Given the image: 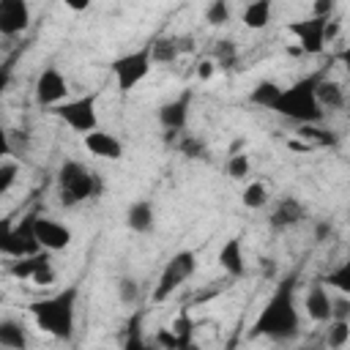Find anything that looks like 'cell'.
<instances>
[{
    "label": "cell",
    "instance_id": "obj_1",
    "mask_svg": "<svg viewBox=\"0 0 350 350\" xmlns=\"http://www.w3.org/2000/svg\"><path fill=\"white\" fill-rule=\"evenodd\" d=\"M301 334V314L295 306V279L287 276L276 284L265 306L252 323L249 336H268L273 342H290Z\"/></svg>",
    "mask_w": 350,
    "mask_h": 350
},
{
    "label": "cell",
    "instance_id": "obj_2",
    "mask_svg": "<svg viewBox=\"0 0 350 350\" xmlns=\"http://www.w3.org/2000/svg\"><path fill=\"white\" fill-rule=\"evenodd\" d=\"M77 295H79V287L68 284L66 290H60L44 301H33L27 309L41 331L52 334L55 339H71L74 323H77Z\"/></svg>",
    "mask_w": 350,
    "mask_h": 350
},
{
    "label": "cell",
    "instance_id": "obj_3",
    "mask_svg": "<svg viewBox=\"0 0 350 350\" xmlns=\"http://www.w3.org/2000/svg\"><path fill=\"white\" fill-rule=\"evenodd\" d=\"M325 74L317 71V74H306L304 79L293 82L290 88L282 90L273 112L287 118V120H295V123H320L325 118V109L320 107L317 101V85Z\"/></svg>",
    "mask_w": 350,
    "mask_h": 350
},
{
    "label": "cell",
    "instance_id": "obj_4",
    "mask_svg": "<svg viewBox=\"0 0 350 350\" xmlns=\"http://www.w3.org/2000/svg\"><path fill=\"white\" fill-rule=\"evenodd\" d=\"M104 189L101 178L88 170L85 164L74 161V159H66L57 170V197H60V205L66 208H74L85 200H93L98 197Z\"/></svg>",
    "mask_w": 350,
    "mask_h": 350
},
{
    "label": "cell",
    "instance_id": "obj_5",
    "mask_svg": "<svg viewBox=\"0 0 350 350\" xmlns=\"http://www.w3.org/2000/svg\"><path fill=\"white\" fill-rule=\"evenodd\" d=\"M194 271H197V254H194L191 249L175 252V254L164 262V268H161V276H159V282H156V287H153V301H156V304L167 301L183 282H189V279L194 276Z\"/></svg>",
    "mask_w": 350,
    "mask_h": 350
},
{
    "label": "cell",
    "instance_id": "obj_6",
    "mask_svg": "<svg viewBox=\"0 0 350 350\" xmlns=\"http://www.w3.org/2000/svg\"><path fill=\"white\" fill-rule=\"evenodd\" d=\"M150 66H153V57H150V44L139 46V49H131L120 57H115L109 63L112 74H115V85L120 93H129L134 90L148 74H150Z\"/></svg>",
    "mask_w": 350,
    "mask_h": 350
},
{
    "label": "cell",
    "instance_id": "obj_7",
    "mask_svg": "<svg viewBox=\"0 0 350 350\" xmlns=\"http://www.w3.org/2000/svg\"><path fill=\"white\" fill-rule=\"evenodd\" d=\"M52 115H57L68 129L88 134L93 129H98V115H96V93L90 96H79V98H66L63 104L49 109Z\"/></svg>",
    "mask_w": 350,
    "mask_h": 350
},
{
    "label": "cell",
    "instance_id": "obj_8",
    "mask_svg": "<svg viewBox=\"0 0 350 350\" xmlns=\"http://www.w3.org/2000/svg\"><path fill=\"white\" fill-rule=\"evenodd\" d=\"M0 252L5 257H27V254L44 252L38 238H36V213H27L16 227H8V224L3 227Z\"/></svg>",
    "mask_w": 350,
    "mask_h": 350
},
{
    "label": "cell",
    "instance_id": "obj_9",
    "mask_svg": "<svg viewBox=\"0 0 350 350\" xmlns=\"http://www.w3.org/2000/svg\"><path fill=\"white\" fill-rule=\"evenodd\" d=\"M331 16H306V19H295L287 25V30L298 38L301 52L306 55H320L325 49V27H328Z\"/></svg>",
    "mask_w": 350,
    "mask_h": 350
},
{
    "label": "cell",
    "instance_id": "obj_10",
    "mask_svg": "<svg viewBox=\"0 0 350 350\" xmlns=\"http://www.w3.org/2000/svg\"><path fill=\"white\" fill-rule=\"evenodd\" d=\"M66 98H68V82H66V77L60 74V68L46 66L38 74V79H36V101L41 107L52 109V107L63 104Z\"/></svg>",
    "mask_w": 350,
    "mask_h": 350
},
{
    "label": "cell",
    "instance_id": "obj_11",
    "mask_svg": "<svg viewBox=\"0 0 350 350\" xmlns=\"http://www.w3.org/2000/svg\"><path fill=\"white\" fill-rule=\"evenodd\" d=\"M189 107H191V90H183L180 96L164 101L159 107V123L164 131H183L189 123Z\"/></svg>",
    "mask_w": 350,
    "mask_h": 350
},
{
    "label": "cell",
    "instance_id": "obj_12",
    "mask_svg": "<svg viewBox=\"0 0 350 350\" xmlns=\"http://www.w3.org/2000/svg\"><path fill=\"white\" fill-rule=\"evenodd\" d=\"M30 25V3L27 0H0V33L19 36Z\"/></svg>",
    "mask_w": 350,
    "mask_h": 350
},
{
    "label": "cell",
    "instance_id": "obj_13",
    "mask_svg": "<svg viewBox=\"0 0 350 350\" xmlns=\"http://www.w3.org/2000/svg\"><path fill=\"white\" fill-rule=\"evenodd\" d=\"M82 145H85V150H88L90 156H96V159L118 161V159L123 156V142H120L115 134L104 131V129H93V131L82 134Z\"/></svg>",
    "mask_w": 350,
    "mask_h": 350
},
{
    "label": "cell",
    "instance_id": "obj_14",
    "mask_svg": "<svg viewBox=\"0 0 350 350\" xmlns=\"http://www.w3.org/2000/svg\"><path fill=\"white\" fill-rule=\"evenodd\" d=\"M36 238L41 243V249L46 252H63L68 243H71V230L55 219H46V216H36Z\"/></svg>",
    "mask_w": 350,
    "mask_h": 350
},
{
    "label": "cell",
    "instance_id": "obj_15",
    "mask_svg": "<svg viewBox=\"0 0 350 350\" xmlns=\"http://www.w3.org/2000/svg\"><path fill=\"white\" fill-rule=\"evenodd\" d=\"M304 216H306V208H304V202H301L298 197H282V200L276 202V208L271 211L268 224H271V230L284 232V230L301 224Z\"/></svg>",
    "mask_w": 350,
    "mask_h": 350
},
{
    "label": "cell",
    "instance_id": "obj_16",
    "mask_svg": "<svg viewBox=\"0 0 350 350\" xmlns=\"http://www.w3.org/2000/svg\"><path fill=\"white\" fill-rule=\"evenodd\" d=\"M304 309H306L309 320H314V323H328L331 320V295H328L323 279L309 287V293L304 298Z\"/></svg>",
    "mask_w": 350,
    "mask_h": 350
},
{
    "label": "cell",
    "instance_id": "obj_17",
    "mask_svg": "<svg viewBox=\"0 0 350 350\" xmlns=\"http://www.w3.org/2000/svg\"><path fill=\"white\" fill-rule=\"evenodd\" d=\"M219 265L227 271V276H232V279H238V276H243L246 273V260H243V246H241V238L238 235H232V238H227L224 243H221V249H219Z\"/></svg>",
    "mask_w": 350,
    "mask_h": 350
},
{
    "label": "cell",
    "instance_id": "obj_18",
    "mask_svg": "<svg viewBox=\"0 0 350 350\" xmlns=\"http://www.w3.org/2000/svg\"><path fill=\"white\" fill-rule=\"evenodd\" d=\"M153 224H156L153 202H150V200H134V202L129 205V211H126V227H129L131 232L145 235V232L153 230Z\"/></svg>",
    "mask_w": 350,
    "mask_h": 350
},
{
    "label": "cell",
    "instance_id": "obj_19",
    "mask_svg": "<svg viewBox=\"0 0 350 350\" xmlns=\"http://www.w3.org/2000/svg\"><path fill=\"white\" fill-rule=\"evenodd\" d=\"M52 252H38V254H27V257H14V262H8V273L14 279H33L38 268H44L49 262Z\"/></svg>",
    "mask_w": 350,
    "mask_h": 350
},
{
    "label": "cell",
    "instance_id": "obj_20",
    "mask_svg": "<svg viewBox=\"0 0 350 350\" xmlns=\"http://www.w3.org/2000/svg\"><path fill=\"white\" fill-rule=\"evenodd\" d=\"M271 14H273V0H252V3L243 8L241 22H243V27H249V30H262V27H268Z\"/></svg>",
    "mask_w": 350,
    "mask_h": 350
},
{
    "label": "cell",
    "instance_id": "obj_21",
    "mask_svg": "<svg viewBox=\"0 0 350 350\" xmlns=\"http://www.w3.org/2000/svg\"><path fill=\"white\" fill-rule=\"evenodd\" d=\"M148 44H150V57H153V63L167 66V63H175V60L180 57V49H178V38H175V36H156V38H150Z\"/></svg>",
    "mask_w": 350,
    "mask_h": 350
},
{
    "label": "cell",
    "instance_id": "obj_22",
    "mask_svg": "<svg viewBox=\"0 0 350 350\" xmlns=\"http://www.w3.org/2000/svg\"><path fill=\"white\" fill-rule=\"evenodd\" d=\"M0 347H11V350H25L27 347V334H25L19 320H14V317L0 320Z\"/></svg>",
    "mask_w": 350,
    "mask_h": 350
},
{
    "label": "cell",
    "instance_id": "obj_23",
    "mask_svg": "<svg viewBox=\"0 0 350 350\" xmlns=\"http://www.w3.org/2000/svg\"><path fill=\"white\" fill-rule=\"evenodd\" d=\"M282 85L279 82H273V79H260L254 88H252V93H249V101L252 104H257V107H265V109H273L276 107V101H279V96H282Z\"/></svg>",
    "mask_w": 350,
    "mask_h": 350
},
{
    "label": "cell",
    "instance_id": "obj_24",
    "mask_svg": "<svg viewBox=\"0 0 350 350\" xmlns=\"http://www.w3.org/2000/svg\"><path fill=\"white\" fill-rule=\"evenodd\" d=\"M317 101H320L323 109H342V107L347 104L342 85L334 82V79H325V77H323L320 85H317Z\"/></svg>",
    "mask_w": 350,
    "mask_h": 350
},
{
    "label": "cell",
    "instance_id": "obj_25",
    "mask_svg": "<svg viewBox=\"0 0 350 350\" xmlns=\"http://www.w3.org/2000/svg\"><path fill=\"white\" fill-rule=\"evenodd\" d=\"M295 134L309 145V148H328V145H336V137L325 129H317V123H298Z\"/></svg>",
    "mask_w": 350,
    "mask_h": 350
},
{
    "label": "cell",
    "instance_id": "obj_26",
    "mask_svg": "<svg viewBox=\"0 0 350 350\" xmlns=\"http://www.w3.org/2000/svg\"><path fill=\"white\" fill-rule=\"evenodd\" d=\"M241 205L249 211H260L268 205V186L262 180H252L246 183V189L241 191Z\"/></svg>",
    "mask_w": 350,
    "mask_h": 350
},
{
    "label": "cell",
    "instance_id": "obj_27",
    "mask_svg": "<svg viewBox=\"0 0 350 350\" xmlns=\"http://www.w3.org/2000/svg\"><path fill=\"white\" fill-rule=\"evenodd\" d=\"M213 60H216V68L230 71V68L235 66V60H238V46H235V41H232V38L216 41V46H213Z\"/></svg>",
    "mask_w": 350,
    "mask_h": 350
},
{
    "label": "cell",
    "instance_id": "obj_28",
    "mask_svg": "<svg viewBox=\"0 0 350 350\" xmlns=\"http://www.w3.org/2000/svg\"><path fill=\"white\" fill-rule=\"evenodd\" d=\"M347 342H350V320L331 317L328 328H325V345L328 347H345Z\"/></svg>",
    "mask_w": 350,
    "mask_h": 350
},
{
    "label": "cell",
    "instance_id": "obj_29",
    "mask_svg": "<svg viewBox=\"0 0 350 350\" xmlns=\"http://www.w3.org/2000/svg\"><path fill=\"white\" fill-rule=\"evenodd\" d=\"M323 282L331 284V287H336L339 293H347V295H350V254H347L334 271H328V273L323 276Z\"/></svg>",
    "mask_w": 350,
    "mask_h": 350
},
{
    "label": "cell",
    "instance_id": "obj_30",
    "mask_svg": "<svg viewBox=\"0 0 350 350\" xmlns=\"http://www.w3.org/2000/svg\"><path fill=\"white\" fill-rule=\"evenodd\" d=\"M178 153H183L186 159H208V145L200 139V137H180L178 139Z\"/></svg>",
    "mask_w": 350,
    "mask_h": 350
},
{
    "label": "cell",
    "instance_id": "obj_31",
    "mask_svg": "<svg viewBox=\"0 0 350 350\" xmlns=\"http://www.w3.org/2000/svg\"><path fill=\"white\" fill-rule=\"evenodd\" d=\"M205 22L211 27H224L230 22V3L227 0H211V5L205 8Z\"/></svg>",
    "mask_w": 350,
    "mask_h": 350
},
{
    "label": "cell",
    "instance_id": "obj_32",
    "mask_svg": "<svg viewBox=\"0 0 350 350\" xmlns=\"http://www.w3.org/2000/svg\"><path fill=\"white\" fill-rule=\"evenodd\" d=\"M249 170H252V161H249L246 153H232V156L227 159V175H230L232 180H243V178L249 175Z\"/></svg>",
    "mask_w": 350,
    "mask_h": 350
},
{
    "label": "cell",
    "instance_id": "obj_33",
    "mask_svg": "<svg viewBox=\"0 0 350 350\" xmlns=\"http://www.w3.org/2000/svg\"><path fill=\"white\" fill-rule=\"evenodd\" d=\"M118 298H120V304L134 306L137 298H139V282H137L134 276H123V279L118 282Z\"/></svg>",
    "mask_w": 350,
    "mask_h": 350
},
{
    "label": "cell",
    "instance_id": "obj_34",
    "mask_svg": "<svg viewBox=\"0 0 350 350\" xmlns=\"http://www.w3.org/2000/svg\"><path fill=\"white\" fill-rule=\"evenodd\" d=\"M16 175H19V164L14 159H3L0 161V194H8L11 191Z\"/></svg>",
    "mask_w": 350,
    "mask_h": 350
},
{
    "label": "cell",
    "instance_id": "obj_35",
    "mask_svg": "<svg viewBox=\"0 0 350 350\" xmlns=\"http://www.w3.org/2000/svg\"><path fill=\"white\" fill-rule=\"evenodd\" d=\"M191 328H194V323L189 320V314H186V312H180V314L175 317V323H172V331L183 339V345H186V347L191 345Z\"/></svg>",
    "mask_w": 350,
    "mask_h": 350
},
{
    "label": "cell",
    "instance_id": "obj_36",
    "mask_svg": "<svg viewBox=\"0 0 350 350\" xmlns=\"http://www.w3.org/2000/svg\"><path fill=\"white\" fill-rule=\"evenodd\" d=\"M331 317L350 320V295L347 293H339L336 298H331Z\"/></svg>",
    "mask_w": 350,
    "mask_h": 350
},
{
    "label": "cell",
    "instance_id": "obj_37",
    "mask_svg": "<svg viewBox=\"0 0 350 350\" xmlns=\"http://www.w3.org/2000/svg\"><path fill=\"white\" fill-rule=\"evenodd\" d=\"M153 345H161V347H172V350H175V347H186V345H183V339H180V336H178L172 328H161V331L153 336Z\"/></svg>",
    "mask_w": 350,
    "mask_h": 350
},
{
    "label": "cell",
    "instance_id": "obj_38",
    "mask_svg": "<svg viewBox=\"0 0 350 350\" xmlns=\"http://www.w3.org/2000/svg\"><path fill=\"white\" fill-rule=\"evenodd\" d=\"M55 279H57V276H55V268H52V262H46L44 268L36 271V276H33L30 282L38 284V287H46V284H55Z\"/></svg>",
    "mask_w": 350,
    "mask_h": 350
},
{
    "label": "cell",
    "instance_id": "obj_39",
    "mask_svg": "<svg viewBox=\"0 0 350 350\" xmlns=\"http://www.w3.org/2000/svg\"><path fill=\"white\" fill-rule=\"evenodd\" d=\"M213 71H216V60L213 57H205V60L197 63V79L200 82H208L213 77Z\"/></svg>",
    "mask_w": 350,
    "mask_h": 350
},
{
    "label": "cell",
    "instance_id": "obj_40",
    "mask_svg": "<svg viewBox=\"0 0 350 350\" xmlns=\"http://www.w3.org/2000/svg\"><path fill=\"white\" fill-rule=\"evenodd\" d=\"M334 8H336V0H314L312 3L314 16H334Z\"/></svg>",
    "mask_w": 350,
    "mask_h": 350
},
{
    "label": "cell",
    "instance_id": "obj_41",
    "mask_svg": "<svg viewBox=\"0 0 350 350\" xmlns=\"http://www.w3.org/2000/svg\"><path fill=\"white\" fill-rule=\"evenodd\" d=\"M331 235V221H317V227H314V241H325Z\"/></svg>",
    "mask_w": 350,
    "mask_h": 350
},
{
    "label": "cell",
    "instance_id": "obj_42",
    "mask_svg": "<svg viewBox=\"0 0 350 350\" xmlns=\"http://www.w3.org/2000/svg\"><path fill=\"white\" fill-rule=\"evenodd\" d=\"M90 3H93V0H63V5L71 8V11H77V14H79V11H88Z\"/></svg>",
    "mask_w": 350,
    "mask_h": 350
},
{
    "label": "cell",
    "instance_id": "obj_43",
    "mask_svg": "<svg viewBox=\"0 0 350 350\" xmlns=\"http://www.w3.org/2000/svg\"><path fill=\"white\" fill-rule=\"evenodd\" d=\"M175 38H178V49H180V55H186V52L194 49V38H191V36H175Z\"/></svg>",
    "mask_w": 350,
    "mask_h": 350
},
{
    "label": "cell",
    "instance_id": "obj_44",
    "mask_svg": "<svg viewBox=\"0 0 350 350\" xmlns=\"http://www.w3.org/2000/svg\"><path fill=\"white\" fill-rule=\"evenodd\" d=\"M339 60H342V63H345V66H347V71H350V46H347V49H342V52H339Z\"/></svg>",
    "mask_w": 350,
    "mask_h": 350
},
{
    "label": "cell",
    "instance_id": "obj_45",
    "mask_svg": "<svg viewBox=\"0 0 350 350\" xmlns=\"http://www.w3.org/2000/svg\"><path fill=\"white\" fill-rule=\"evenodd\" d=\"M347 118H350V104H347Z\"/></svg>",
    "mask_w": 350,
    "mask_h": 350
}]
</instances>
